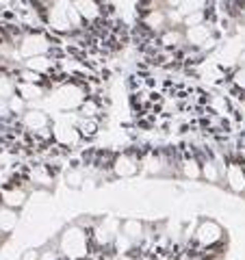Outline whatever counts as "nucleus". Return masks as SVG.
I'll use <instances>...</instances> for the list:
<instances>
[{
	"mask_svg": "<svg viewBox=\"0 0 245 260\" xmlns=\"http://www.w3.org/2000/svg\"><path fill=\"white\" fill-rule=\"evenodd\" d=\"M44 26L94 52H117L130 32L109 0H24Z\"/></svg>",
	"mask_w": 245,
	"mask_h": 260,
	"instance_id": "f257e3e1",
	"label": "nucleus"
}]
</instances>
